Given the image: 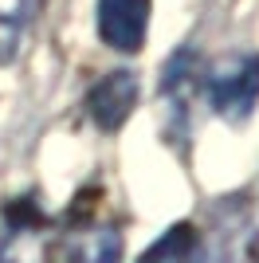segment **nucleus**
<instances>
[{
  "mask_svg": "<svg viewBox=\"0 0 259 263\" xmlns=\"http://www.w3.org/2000/svg\"><path fill=\"white\" fill-rule=\"evenodd\" d=\"M16 40H20L16 24H12V20H0V63H4V59H12V51H16Z\"/></svg>",
  "mask_w": 259,
  "mask_h": 263,
  "instance_id": "nucleus-7",
  "label": "nucleus"
},
{
  "mask_svg": "<svg viewBox=\"0 0 259 263\" xmlns=\"http://www.w3.org/2000/svg\"><path fill=\"white\" fill-rule=\"evenodd\" d=\"M24 4H28V0H0V20H20L24 16Z\"/></svg>",
  "mask_w": 259,
  "mask_h": 263,
  "instance_id": "nucleus-8",
  "label": "nucleus"
},
{
  "mask_svg": "<svg viewBox=\"0 0 259 263\" xmlns=\"http://www.w3.org/2000/svg\"><path fill=\"white\" fill-rule=\"evenodd\" d=\"M200 87V71H196V55L193 51H177L165 67L161 79V102L169 106L173 122H184L189 106H193V95Z\"/></svg>",
  "mask_w": 259,
  "mask_h": 263,
  "instance_id": "nucleus-4",
  "label": "nucleus"
},
{
  "mask_svg": "<svg viewBox=\"0 0 259 263\" xmlns=\"http://www.w3.org/2000/svg\"><path fill=\"white\" fill-rule=\"evenodd\" d=\"M71 263H122V240L114 228H90L71 248Z\"/></svg>",
  "mask_w": 259,
  "mask_h": 263,
  "instance_id": "nucleus-6",
  "label": "nucleus"
},
{
  "mask_svg": "<svg viewBox=\"0 0 259 263\" xmlns=\"http://www.w3.org/2000/svg\"><path fill=\"white\" fill-rule=\"evenodd\" d=\"M138 263H205V248L193 224H173L165 236H157L141 252Z\"/></svg>",
  "mask_w": 259,
  "mask_h": 263,
  "instance_id": "nucleus-5",
  "label": "nucleus"
},
{
  "mask_svg": "<svg viewBox=\"0 0 259 263\" xmlns=\"http://www.w3.org/2000/svg\"><path fill=\"white\" fill-rule=\"evenodd\" d=\"M205 95L220 118L244 122L259 102V55L255 51L224 55L205 75Z\"/></svg>",
  "mask_w": 259,
  "mask_h": 263,
  "instance_id": "nucleus-1",
  "label": "nucleus"
},
{
  "mask_svg": "<svg viewBox=\"0 0 259 263\" xmlns=\"http://www.w3.org/2000/svg\"><path fill=\"white\" fill-rule=\"evenodd\" d=\"M150 12H153L150 0H98L95 8L98 40L114 47L118 55H138L150 35Z\"/></svg>",
  "mask_w": 259,
  "mask_h": 263,
  "instance_id": "nucleus-2",
  "label": "nucleus"
},
{
  "mask_svg": "<svg viewBox=\"0 0 259 263\" xmlns=\"http://www.w3.org/2000/svg\"><path fill=\"white\" fill-rule=\"evenodd\" d=\"M134 106H138V79H134V71H110L86 95V114H90V122L98 130H106V134L122 130L126 118L134 114Z\"/></svg>",
  "mask_w": 259,
  "mask_h": 263,
  "instance_id": "nucleus-3",
  "label": "nucleus"
}]
</instances>
